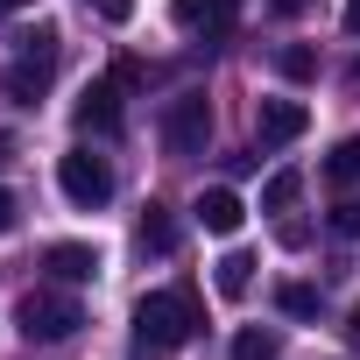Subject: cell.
I'll list each match as a JSON object with an SVG mask.
<instances>
[{
    "instance_id": "cell-1",
    "label": "cell",
    "mask_w": 360,
    "mask_h": 360,
    "mask_svg": "<svg viewBox=\"0 0 360 360\" xmlns=\"http://www.w3.org/2000/svg\"><path fill=\"white\" fill-rule=\"evenodd\" d=\"M198 325H205L198 290H148V297L134 304V339H141V346H155V353L198 339Z\"/></svg>"
},
{
    "instance_id": "cell-2",
    "label": "cell",
    "mask_w": 360,
    "mask_h": 360,
    "mask_svg": "<svg viewBox=\"0 0 360 360\" xmlns=\"http://www.w3.org/2000/svg\"><path fill=\"white\" fill-rule=\"evenodd\" d=\"M50 78H57V29H29V36H15V64H8V99H22V106H36L43 92H50Z\"/></svg>"
},
{
    "instance_id": "cell-3",
    "label": "cell",
    "mask_w": 360,
    "mask_h": 360,
    "mask_svg": "<svg viewBox=\"0 0 360 360\" xmlns=\"http://www.w3.org/2000/svg\"><path fill=\"white\" fill-rule=\"evenodd\" d=\"M85 325V311H78V297H64V290H29L22 304H15V332L29 339V346H57V339H71Z\"/></svg>"
},
{
    "instance_id": "cell-4",
    "label": "cell",
    "mask_w": 360,
    "mask_h": 360,
    "mask_svg": "<svg viewBox=\"0 0 360 360\" xmlns=\"http://www.w3.org/2000/svg\"><path fill=\"white\" fill-rule=\"evenodd\" d=\"M205 141H212V106H205V92H176V99L162 106V148H169V155H205Z\"/></svg>"
},
{
    "instance_id": "cell-5",
    "label": "cell",
    "mask_w": 360,
    "mask_h": 360,
    "mask_svg": "<svg viewBox=\"0 0 360 360\" xmlns=\"http://www.w3.org/2000/svg\"><path fill=\"white\" fill-rule=\"evenodd\" d=\"M57 184H64V198H71V205L99 212V205L113 198V162H106V155H92V148H71V155L57 162Z\"/></svg>"
},
{
    "instance_id": "cell-6",
    "label": "cell",
    "mask_w": 360,
    "mask_h": 360,
    "mask_svg": "<svg viewBox=\"0 0 360 360\" xmlns=\"http://www.w3.org/2000/svg\"><path fill=\"white\" fill-rule=\"evenodd\" d=\"M169 22L184 36H226L240 22V0H169Z\"/></svg>"
},
{
    "instance_id": "cell-7",
    "label": "cell",
    "mask_w": 360,
    "mask_h": 360,
    "mask_svg": "<svg viewBox=\"0 0 360 360\" xmlns=\"http://www.w3.org/2000/svg\"><path fill=\"white\" fill-rule=\"evenodd\" d=\"M304 127H311V106H304V99H262V106H255V134H262L269 148L297 141Z\"/></svg>"
},
{
    "instance_id": "cell-8",
    "label": "cell",
    "mask_w": 360,
    "mask_h": 360,
    "mask_svg": "<svg viewBox=\"0 0 360 360\" xmlns=\"http://www.w3.org/2000/svg\"><path fill=\"white\" fill-rule=\"evenodd\" d=\"M120 92H127L120 78H92L85 99H78V127H85V134H113V127H120Z\"/></svg>"
},
{
    "instance_id": "cell-9",
    "label": "cell",
    "mask_w": 360,
    "mask_h": 360,
    "mask_svg": "<svg viewBox=\"0 0 360 360\" xmlns=\"http://www.w3.org/2000/svg\"><path fill=\"white\" fill-rule=\"evenodd\" d=\"M43 269H50L57 283H92V276H99V248H85V240H57V248L43 255Z\"/></svg>"
},
{
    "instance_id": "cell-10",
    "label": "cell",
    "mask_w": 360,
    "mask_h": 360,
    "mask_svg": "<svg viewBox=\"0 0 360 360\" xmlns=\"http://www.w3.org/2000/svg\"><path fill=\"white\" fill-rule=\"evenodd\" d=\"M240 219H248V205H240L233 191H205V198H198V226H205V233L233 240V233H240Z\"/></svg>"
},
{
    "instance_id": "cell-11",
    "label": "cell",
    "mask_w": 360,
    "mask_h": 360,
    "mask_svg": "<svg viewBox=\"0 0 360 360\" xmlns=\"http://www.w3.org/2000/svg\"><path fill=\"white\" fill-rule=\"evenodd\" d=\"M212 283H219V297H248L255 290V255L248 248H226L219 269H212Z\"/></svg>"
},
{
    "instance_id": "cell-12",
    "label": "cell",
    "mask_w": 360,
    "mask_h": 360,
    "mask_svg": "<svg viewBox=\"0 0 360 360\" xmlns=\"http://www.w3.org/2000/svg\"><path fill=\"white\" fill-rule=\"evenodd\" d=\"M134 240H141V255H169V248H176V219H169L162 205H148L141 226H134Z\"/></svg>"
},
{
    "instance_id": "cell-13",
    "label": "cell",
    "mask_w": 360,
    "mask_h": 360,
    "mask_svg": "<svg viewBox=\"0 0 360 360\" xmlns=\"http://www.w3.org/2000/svg\"><path fill=\"white\" fill-rule=\"evenodd\" d=\"M276 71H283L290 85H311V78H318V50H311V43H283V50H276Z\"/></svg>"
},
{
    "instance_id": "cell-14",
    "label": "cell",
    "mask_w": 360,
    "mask_h": 360,
    "mask_svg": "<svg viewBox=\"0 0 360 360\" xmlns=\"http://www.w3.org/2000/svg\"><path fill=\"white\" fill-rule=\"evenodd\" d=\"M297 191H304V176H297V169L269 176V184H262V212H290V205H297Z\"/></svg>"
},
{
    "instance_id": "cell-15",
    "label": "cell",
    "mask_w": 360,
    "mask_h": 360,
    "mask_svg": "<svg viewBox=\"0 0 360 360\" xmlns=\"http://www.w3.org/2000/svg\"><path fill=\"white\" fill-rule=\"evenodd\" d=\"M325 176L346 191V184H360V141H339L332 155H325Z\"/></svg>"
},
{
    "instance_id": "cell-16",
    "label": "cell",
    "mask_w": 360,
    "mask_h": 360,
    "mask_svg": "<svg viewBox=\"0 0 360 360\" xmlns=\"http://www.w3.org/2000/svg\"><path fill=\"white\" fill-rule=\"evenodd\" d=\"M276 353H283V339L262 332V325H248V332L233 339V360H276Z\"/></svg>"
},
{
    "instance_id": "cell-17",
    "label": "cell",
    "mask_w": 360,
    "mask_h": 360,
    "mask_svg": "<svg viewBox=\"0 0 360 360\" xmlns=\"http://www.w3.org/2000/svg\"><path fill=\"white\" fill-rule=\"evenodd\" d=\"M276 304H283L290 318H318V290H311V283H283V290H276Z\"/></svg>"
},
{
    "instance_id": "cell-18",
    "label": "cell",
    "mask_w": 360,
    "mask_h": 360,
    "mask_svg": "<svg viewBox=\"0 0 360 360\" xmlns=\"http://www.w3.org/2000/svg\"><path fill=\"white\" fill-rule=\"evenodd\" d=\"M332 233L360 240V198H339V205H332Z\"/></svg>"
},
{
    "instance_id": "cell-19",
    "label": "cell",
    "mask_w": 360,
    "mask_h": 360,
    "mask_svg": "<svg viewBox=\"0 0 360 360\" xmlns=\"http://www.w3.org/2000/svg\"><path fill=\"white\" fill-rule=\"evenodd\" d=\"M269 8H276L283 22H297V15H311V8H318V0H269Z\"/></svg>"
},
{
    "instance_id": "cell-20",
    "label": "cell",
    "mask_w": 360,
    "mask_h": 360,
    "mask_svg": "<svg viewBox=\"0 0 360 360\" xmlns=\"http://www.w3.org/2000/svg\"><path fill=\"white\" fill-rule=\"evenodd\" d=\"M15 219H22V205H15V191H0V233H15Z\"/></svg>"
},
{
    "instance_id": "cell-21",
    "label": "cell",
    "mask_w": 360,
    "mask_h": 360,
    "mask_svg": "<svg viewBox=\"0 0 360 360\" xmlns=\"http://www.w3.org/2000/svg\"><path fill=\"white\" fill-rule=\"evenodd\" d=\"M99 15H106V22H127V15H134V0H99Z\"/></svg>"
},
{
    "instance_id": "cell-22",
    "label": "cell",
    "mask_w": 360,
    "mask_h": 360,
    "mask_svg": "<svg viewBox=\"0 0 360 360\" xmlns=\"http://www.w3.org/2000/svg\"><path fill=\"white\" fill-rule=\"evenodd\" d=\"M8 162H15V134H8V127H0V169H8Z\"/></svg>"
},
{
    "instance_id": "cell-23",
    "label": "cell",
    "mask_w": 360,
    "mask_h": 360,
    "mask_svg": "<svg viewBox=\"0 0 360 360\" xmlns=\"http://www.w3.org/2000/svg\"><path fill=\"white\" fill-rule=\"evenodd\" d=\"M346 29H353V36H360V0H346Z\"/></svg>"
},
{
    "instance_id": "cell-24",
    "label": "cell",
    "mask_w": 360,
    "mask_h": 360,
    "mask_svg": "<svg viewBox=\"0 0 360 360\" xmlns=\"http://www.w3.org/2000/svg\"><path fill=\"white\" fill-rule=\"evenodd\" d=\"M346 339H353V346H360V311H346Z\"/></svg>"
},
{
    "instance_id": "cell-25",
    "label": "cell",
    "mask_w": 360,
    "mask_h": 360,
    "mask_svg": "<svg viewBox=\"0 0 360 360\" xmlns=\"http://www.w3.org/2000/svg\"><path fill=\"white\" fill-rule=\"evenodd\" d=\"M0 8H29V0H0Z\"/></svg>"
},
{
    "instance_id": "cell-26",
    "label": "cell",
    "mask_w": 360,
    "mask_h": 360,
    "mask_svg": "<svg viewBox=\"0 0 360 360\" xmlns=\"http://www.w3.org/2000/svg\"><path fill=\"white\" fill-rule=\"evenodd\" d=\"M353 85H360V64H353Z\"/></svg>"
}]
</instances>
